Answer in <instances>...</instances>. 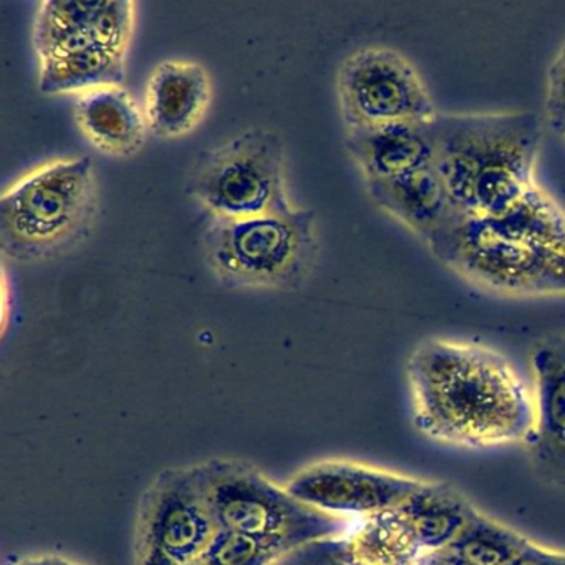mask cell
Listing matches in <instances>:
<instances>
[{
  "label": "cell",
  "instance_id": "cell-1",
  "mask_svg": "<svg viewBox=\"0 0 565 565\" xmlns=\"http://www.w3.org/2000/svg\"><path fill=\"white\" fill-rule=\"evenodd\" d=\"M413 423L458 448L525 445L534 396L498 350L451 339L419 343L406 363Z\"/></svg>",
  "mask_w": 565,
  "mask_h": 565
},
{
  "label": "cell",
  "instance_id": "cell-2",
  "mask_svg": "<svg viewBox=\"0 0 565 565\" xmlns=\"http://www.w3.org/2000/svg\"><path fill=\"white\" fill-rule=\"evenodd\" d=\"M431 131L435 168L461 213L499 216L534 186L537 114H438Z\"/></svg>",
  "mask_w": 565,
  "mask_h": 565
},
{
  "label": "cell",
  "instance_id": "cell-3",
  "mask_svg": "<svg viewBox=\"0 0 565 565\" xmlns=\"http://www.w3.org/2000/svg\"><path fill=\"white\" fill-rule=\"evenodd\" d=\"M97 210L90 158L49 161L2 193L0 249L21 263L61 256L88 236Z\"/></svg>",
  "mask_w": 565,
  "mask_h": 565
},
{
  "label": "cell",
  "instance_id": "cell-4",
  "mask_svg": "<svg viewBox=\"0 0 565 565\" xmlns=\"http://www.w3.org/2000/svg\"><path fill=\"white\" fill-rule=\"evenodd\" d=\"M217 531L266 542L284 554L312 542L345 537L350 519L300 501L256 466L236 459L194 465Z\"/></svg>",
  "mask_w": 565,
  "mask_h": 565
},
{
  "label": "cell",
  "instance_id": "cell-5",
  "mask_svg": "<svg viewBox=\"0 0 565 565\" xmlns=\"http://www.w3.org/2000/svg\"><path fill=\"white\" fill-rule=\"evenodd\" d=\"M317 250L316 213L300 207L247 220H211L203 234L207 267L230 289H300Z\"/></svg>",
  "mask_w": 565,
  "mask_h": 565
},
{
  "label": "cell",
  "instance_id": "cell-6",
  "mask_svg": "<svg viewBox=\"0 0 565 565\" xmlns=\"http://www.w3.org/2000/svg\"><path fill=\"white\" fill-rule=\"evenodd\" d=\"M188 194L211 220H247L294 210L286 145L277 131L249 128L198 158Z\"/></svg>",
  "mask_w": 565,
  "mask_h": 565
},
{
  "label": "cell",
  "instance_id": "cell-7",
  "mask_svg": "<svg viewBox=\"0 0 565 565\" xmlns=\"http://www.w3.org/2000/svg\"><path fill=\"white\" fill-rule=\"evenodd\" d=\"M428 249L468 282L508 297L565 296V256L459 213Z\"/></svg>",
  "mask_w": 565,
  "mask_h": 565
},
{
  "label": "cell",
  "instance_id": "cell-8",
  "mask_svg": "<svg viewBox=\"0 0 565 565\" xmlns=\"http://www.w3.org/2000/svg\"><path fill=\"white\" fill-rule=\"evenodd\" d=\"M216 534L194 466L163 469L138 502L135 565L193 564L204 557Z\"/></svg>",
  "mask_w": 565,
  "mask_h": 565
},
{
  "label": "cell",
  "instance_id": "cell-9",
  "mask_svg": "<svg viewBox=\"0 0 565 565\" xmlns=\"http://www.w3.org/2000/svg\"><path fill=\"white\" fill-rule=\"evenodd\" d=\"M337 97L347 128L429 124L439 114L415 65L382 45L359 49L340 64Z\"/></svg>",
  "mask_w": 565,
  "mask_h": 565
},
{
  "label": "cell",
  "instance_id": "cell-10",
  "mask_svg": "<svg viewBox=\"0 0 565 565\" xmlns=\"http://www.w3.org/2000/svg\"><path fill=\"white\" fill-rule=\"evenodd\" d=\"M423 482L413 476L362 462L327 459L297 472L286 488L313 508L363 519L399 508Z\"/></svg>",
  "mask_w": 565,
  "mask_h": 565
},
{
  "label": "cell",
  "instance_id": "cell-11",
  "mask_svg": "<svg viewBox=\"0 0 565 565\" xmlns=\"http://www.w3.org/2000/svg\"><path fill=\"white\" fill-rule=\"evenodd\" d=\"M531 366L534 423L525 441L529 461L544 484L565 489V337L537 343Z\"/></svg>",
  "mask_w": 565,
  "mask_h": 565
},
{
  "label": "cell",
  "instance_id": "cell-12",
  "mask_svg": "<svg viewBox=\"0 0 565 565\" xmlns=\"http://www.w3.org/2000/svg\"><path fill=\"white\" fill-rule=\"evenodd\" d=\"M213 100L210 72L196 62H161L148 78L145 117L161 138L190 135L206 117Z\"/></svg>",
  "mask_w": 565,
  "mask_h": 565
},
{
  "label": "cell",
  "instance_id": "cell-13",
  "mask_svg": "<svg viewBox=\"0 0 565 565\" xmlns=\"http://www.w3.org/2000/svg\"><path fill=\"white\" fill-rule=\"evenodd\" d=\"M365 183L373 203L426 246L461 213L435 164L390 180Z\"/></svg>",
  "mask_w": 565,
  "mask_h": 565
},
{
  "label": "cell",
  "instance_id": "cell-14",
  "mask_svg": "<svg viewBox=\"0 0 565 565\" xmlns=\"http://www.w3.org/2000/svg\"><path fill=\"white\" fill-rule=\"evenodd\" d=\"M345 148L365 181L390 180L435 164L431 121L349 128Z\"/></svg>",
  "mask_w": 565,
  "mask_h": 565
},
{
  "label": "cell",
  "instance_id": "cell-15",
  "mask_svg": "<svg viewBox=\"0 0 565 565\" xmlns=\"http://www.w3.org/2000/svg\"><path fill=\"white\" fill-rule=\"evenodd\" d=\"M75 120L87 140L111 157H131L147 140L145 110L124 87L81 94L75 104Z\"/></svg>",
  "mask_w": 565,
  "mask_h": 565
},
{
  "label": "cell",
  "instance_id": "cell-16",
  "mask_svg": "<svg viewBox=\"0 0 565 565\" xmlns=\"http://www.w3.org/2000/svg\"><path fill=\"white\" fill-rule=\"evenodd\" d=\"M478 508L448 482L425 481L399 511L425 552L448 548Z\"/></svg>",
  "mask_w": 565,
  "mask_h": 565
},
{
  "label": "cell",
  "instance_id": "cell-17",
  "mask_svg": "<svg viewBox=\"0 0 565 565\" xmlns=\"http://www.w3.org/2000/svg\"><path fill=\"white\" fill-rule=\"evenodd\" d=\"M343 551L350 565H416L425 554L399 508L363 518Z\"/></svg>",
  "mask_w": 565,
  "mask_h": 565
},
{
  "label": "cell",
  "instance_id": "cell-18",
  "mask_svg": "<svg viewBox=\"0 0 565 565\" xmlns=\"http://www.w3.org/2000/svg\"><path fill=\"white\" fill-rule=\"evenodd\" d=\"M127 54L92 44L57 57L41 58L39 88L44 94H71L104 87H121Z\"/></svg>",
  "mask_w": 565,
  "mask_h": 565
},
{
  "label": "cell",
  "instance_id": "cell-19",
  "mask_svg": "<svg viewBox=\"0 0 565 565\" xmlns=\"http://www.w3.org/2000/svg\"><path fill=\"white\" fill-rule=\"evenodd\" d=\"M482 220L508 236L565 256V211L537 183L504 213Z\"/></svg>",
  "mask_w": 565,
  "mask_h": 565
},
{
  "label": "cell",
  "instance_id": "cell-20",
  "mask_svg": "<svg viewBox=\"0 0 565 565\" xmlns=\"http://www.w3.org/2000/svg\"><path fill=\"white\" fill-rule=\"evenodd\" d=\"M92 12L94 2H42L34 28V44L41 58L57 57L97 44L92 38Z\"/></svg>",
  "mask_w": 565,
  "mask_h": 565
},
{
  "label": "cell",
  "instance_id": "cell-21",
  "mask_svg": "<svg viewBox=\"0 0 565 565\" xmlns=\"http://www.w3.org/2000/svg\"><path fill=\"white\" fill-rule=\"evenodd\" d=\"M527 542L521 532L476 509L448 548L475 565H509Z\"/></svg>",
  "mask_w": 565,
  "mask_h": 565
},
{
  "label": "cell",
  "instance_id": "cell-22",
  "mask_svg": "<svg viewBox=\"0 0 565 565\" xmlns=\"http://www.w3.org/2000/svg\"><path fill=\"white\" fill-rule=\"evenodd\" d=\"M282 557H286L284 552L266 542L217 531L203 561L207 565H276Z\"/></svg>",
  "mask_w": 565,
  "mask_h": 565
},
{
  "label": "cell",
  "instance_id": "cell-23",
  "mask_svg": "<svg viewBox=\"0 0 565 565\" xmlns=\"http://www.w3.org/2000/svg\"><path fill=\"white\" fill-rule=\"evenodd\" d=\"M135 2L130 0H102L94 2L92 38L97 44L127 54L134 35Z\"/></svg>",
  "mask_w": 565,
  "mask_h": 565
},
{
  "label": "cell",
  "instance_id": "cell-24",
  "mask_svg": "<svg viewBox=\"0 0 565 565\" xmlns=\"http://www.w3.org/2000/svg\"><path fill=\"white\" fill-rule=\"evenodd\" d=\"M545 111L555 134L565 130V39L547 72Z\"/></svg>",
  "mask_w": 565,
  "mask_h": 565
},
{
  "label": "cell",
  "instance_id": "cell-25",
  "mask_svg": "<svg viewBox=\"0 0 565 565\" xmlns=\"http://www.w3.org/2000/svg\"><path fill=\"white\" fill-rule=\"evenodd\" d=\"M276 565H350L342 539L312 542L280 558Z\"/></svg>",
  "mask_w": 565,
  "mask_h": 565
},
{
  "label": "cell",
  "instance_id": "cell-26",
  "mask_svg": "<svg viewBox=\"0 0 565 565\" xmlns=\"http://www.w3.org/2000/svg\"><path fill=\"white\" fill-rule=\"evenodd\" d=\"M509 565H565V552L554 551L529 539Z\"/></svg>",
  "mask_w": 565,
  "mask_h": 565
},
{
  "label": "cell",
  "instance_id": "cell-27",
  "mask_svg": "<svg viewBox=\"0 0 565 565\" xmlns=\"http://www.w3.org/2000/svg\"><path fill=\"white\" fill-rule=\"evenodd\" d=\"M416 565H475L462 558L461 555L455 554L449 548L443 551L425 552Z\"/></svg>",
  "mask_w": 565,
  "mask_h": 565
},
{
  "label": "cell",
  "instance_id": "cell-28",
  "mask_svg": "<svg viewBox=\"0 0 565 565\" xmlns=\"http://www.w3.org/2000/svg\"><path fill=\"white\" fill-rule=\"evenodd\" d=\"M14 565H84L78 562L71 561V558L62 557V555L54 554H41L31 555V557L22 558V561L15 562Z\"/></svg>",
  "mask_w": 565,
  "mask_h": 565
},
{
  "label": "cell",
  "instance_id": "cell-29",
  "mask_svg": "<svg viewBox=\"0 0 565 565\" xmlns=\"http://www.w3.org/2000/svg\"><path fill=\"white\" fill-rule=\"evenodd\" d=\"M190 565H207V564H206V562L203 561V558H201V561L193 562V564H190Z\"/></svg>",
  "mask_w": 565,
  "mask_h": 565
},
{
  "label": "cell",
  "instance_id": "cell-30",
  "mask_svg": "<svg viewBox=\"0 0 565 565\" xmlns=\"http://www.w3.org/2000/svg\"><path fill=\"white\" fill-rule=\"evenodd\" d=\"M561 137L564 138V140H565V130L562 131Z\"/></svg>",
  "mask_w": 565,
  "mask_h": 565
}]
</instances>
